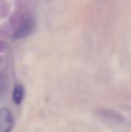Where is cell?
<instances>
[{
  "label": "cell",
  "mask_w": 131,
  "mask_h": 132,
  "mask_svg": "<svg viewBox=\"0 0 131 132\" xmlns=\"http://www.w3.org/2000/svg\"><path fill=\"white\" fill-rule=\"evenodd\" d=\"M13 126V118L10 111L3 108L0 109V132H10Z\"/></svg>",
  "instance_id": "6da1fadb"
},
{
  "label": "cell",
  "mask_w": 131,
  "mask_h": 132,
  "mask_svg": "<svg viewBox=\"0 0 131 132\" xmlns=\"http://www.w3.org/2000/svg\"><path fill=\"white\" fill-rule=\"evenodd\" d=\"M99 114L110 121H116V122H120L124 121V118L120 114H119L117 112H114L113 111H110V110H100L99 111Z\"/></svg>",
  "instance_id": "7a4b0ae2"
},
{
  "label": "cell",
  "mask_w": 131,
  "mask_h": 132,
  "mask_svg": "<svg viewBox=\"0 0 131 132\" xmlns=\"http://www.w3.org/2000/svg\"><path fill=\"white\" fill-rule=\"evenodd\" d=\"M33 27H34V22L32 20L30 19V20L26 21L15 34V36H17L16 37L20 38V37H24L27 36L32 31Z\"/></svg>",
  "instance_id": "3957f363"
},
{
  "label": "cell",
  "mask_w": 131,
  "mask_h": 132,
  "mask_svg": "<svg viewBox=\"0 0 131 132\" xmlns=\"http://www.w3.org/2000/svg\"><path fill=\"white\" fill-rule=\"evenodd\" d=\"M24 88L21 84H16L14 87L13 90V94H12V98L13 101L15 104H19L24 97Z\"/></svg>",
  "instance_id": "277c9868"
}]
</instances>
